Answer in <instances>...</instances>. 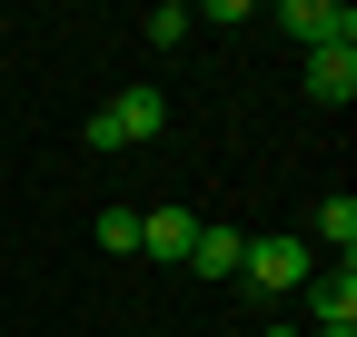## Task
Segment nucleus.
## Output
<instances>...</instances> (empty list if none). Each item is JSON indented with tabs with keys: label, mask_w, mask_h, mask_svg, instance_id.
I'll return each instance as SVG.
<instances>
[{
	"label": "nucleus",
	"mask_w": 357,
	"mask_h": 337,
	"mask_svg": "<svg viewBox=\"0 0 357 337\" xmlns=\"http://www.w3.org/2000/svg\"><path fill=\"white\" fill-rule=\"evenodd\" d=\"M318 238L337 248V258L357 248V198H347V189H328V198H318Z\"/></svg>",
	"instance_id": "nucleus-8"
},
{
	"label": "nucleus",
	"mask_w": 357,
	"mask_h": 337,
	"mask_svg": "<svg viewBox=\"0 0 357 337\" xmlns=\"http://www.w3.org/2000/svg\"><path fill=\"white\" fill-rule=\"evenodd\" d=\"M307 100L347 109V100H357V50H307Z\"/></svg>",
	"instance_id": "nucleus-5"
},
{
	"label": "nucleus",
	"mask_w": 357,
	"mask_h": 337,
	"mask_svg": "<svg viewBox=\"0 0 357 337\" xmlns=\"http://www.w3.org/2000/svg\"><path fill=\"white\" fill-rule=\"evenodd\" d=\"M238 258H248V238L199 219V238H189V268H199V278H238Z\"/></svg>",
	"instance_id": "nucleus-7"
},
{
	"label": "nucleus",
	"mask_w": 357,
	"mask_h": 337,
	"mask_svg": "<svg viewBox=\"0 0 357 337\" xmlns=\"http://www.w3.org/2000/svg\"><path fill=\"white\" fill-rule=\"evenodd\" d=\"M307 268H318V248H307L298 228H268V238H248V258H238V278H248V288H268V298L307 288Z\"/></svg>",
	"instance_id": "nucleus-1"
},
{
	"label": "nucleus",
	"mask_w": 357,
	"mask_h": 337,
	"mask_svg": "<svg viewBox=\"0 0 357 337\" xmlns=\"http://www.w3.org/2000/svg\"><path fill=\"white\" fill-rule=\"evenodd\" d=\"M100 248L129 258V248H139V208H100Z\"/></svg>",
	"instance_id": "nucleus-10"
},
{
	"label": "nucleus",
	"mask_w": 357,
	"mask_h": 337,
	"mask_svg": "<svg viewBox=\"0 0 357 337\" xmlns=\"http://www.w3.org/2000/svg\"><path fill=\"white\" fill-rule=\"evenodd\" d=\"M278 30L298 40V50H357V10L347 0H288Z\"/></svg>",
	"instance_id": "nucleus-2"
},
{
	"label": "nucleus",
	"mask_w": 357,
	"mask_h": 337,
	"mask_svg": "<svg viewBox=\"0 0 357 337\" xmlns=\"http://www.w3.org/2000/svg\"><path fill=\"white\" fill-rule=\"evenodd\" d=\"M298 298H307V318H318V327H357V268H347V258H337V268H307Z\"/></svg>",
	"instance_id": "nucleus-3"
},
{
	"label": "nucleus",
	"mask_w": 357,
	"mask_h": 337,
	"mask_svg": "<svg viewBox=\"0 0 357 337\" xmlns=\"http://www.w3.org/2000/svg\"><path fill=\"white\" fill-rule=\"evenodd\" d=\"M109 119H119V139L139 149V139H159V130H169V100H159V90H119V100H109Z\"/></svg>",
	"instance_id": "nucleus-6"
},
{
	"label": "nucleus",
	"mask_w": 357,
	"mask_h": 337,
	"mask_svg": "<svg viewBox=\"0 0 357 337\" xmlns=\"http://www.w3.org/2000/svg\"><path fill=\"white\" fill-rule=\"evenodd\" d=\"M189 238H199L189 208H149V219H139V248H149V258H169V268H189Z\"/></svg>",
	"instance_id": "nucleus-4"
},
{
	"label": "nucleus",
	"mask_w": 357,
	"mask_h": 337,
	"mask_svg": "<svg viewBox=\"0 0 357 337\" xmlns=\"http://www.w3.org/2000/svg\"><path fill=\"white\" fill-rule=\"evenodd\" d=\"M189 30H199V20H189V0H169V10H149V20H139V40H149V50H178Z\"/></svg>",
	"instance_id": "nucleus-9"
},
{
	"label": "nucleus",
	"mask_w": 357,
	"mask_h": 337,
	"mask_svg": "<svg viewBox=\"0 0 357 337\" xmlns=\"http://www.w3.org/2000/svg\"><path fill=\"white\" fill-rule=\"evenodd\" d=\"M258 337H298V327H258Z\"/></svg>",
	"instance_id": "nucleus-11"
}]
</instances>
